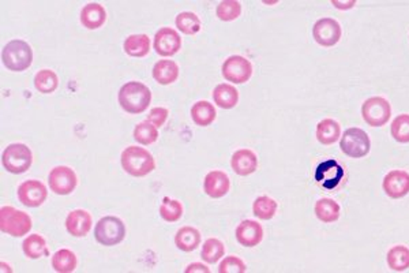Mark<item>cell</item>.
Instances as JSON below:
<instances>
[{
    "label": "cell",
    "instance_id": "1",
    "mask_svg": "<svg viewBox=\"0 0 409 273\" xmlns=\"http://www.w3.org/2000/svg\"><path fill=\"white\" fill-rule=\"evenodd\" d=\"M117 100L126 112L138 115L148 110L152 102V92L146 85L137 81H130L120 88Z\"/></svg>",
    "mask_w": 409,
    "mask_h": 273
},
{
    "label": "cell",
    "instance_id": "2",
    "mask_svg": "<svg viewBox=\"0 0 409 273\" xmlns=\"http://www.w3.org/2000/svg\"><path fill=\"white\" fill-rule=\"evenodd\" d=\"M123 169L135 178L146 176L156 169V161L150 152L138 146H128L121 152Z\"/></svg>",
    "mask_w": 409,
    "mask_h": 273
},
{
    "label": "cell",
    "instance_id": "3",
    "mask_svg": "<svg viewBox=\"0 0 409 273\" xmlns=\"http://www.w3.org/2000/svg\"><path fill=\"white\" fill-rule=\"evenodd\" d=\"M3 64L11 71H25L32 66L33 52L30 45L23 40H12L7 43L1 52Z\"/></svg>",
    "mask_w": 409,
    "mask_h": 273
},
{
    "label": "cell",
    "instance_id": "4",
    "mask_svg": "<svg viewBox=\"0 0 409 273\" xmlns=\"http://www.w3.org/2000/svg\"><path fill=\"white\" fill-rule=\"evenodd\" d=\"M0 230L11 237H23L32 230V217L12 206L0 209Z\"/></svg>",
    "mask_w": 409,
    "mask_h": 273
},
{
    "label": "cell",
    "instance_id": "5",
    "mask_svg": "<svg viewBox=\"0 0 409 273\" xmlns=\"http://www.w3.org/2000/svg\"><path fill=\"white\" fill-rule=\"evenodd\" d=\"M1 163L5 171L10 174H23L30 168L33 163V154L27 145L11 143L4 149L1 154Z\"/></svg>",
    "mask_w": 409,
    "mask_h": 273
},
{
    "label": "cell",
    "instance_id": "6",
    "mask_svg": "<svg viewBox=\"0 0 409 273\" xmlns=\"http://www.w3.org/2000/svg\"><path fill=\"white\" fill-rule=\"evenodd\" d=\"M126 237L124 223L115 216H105L99 220L95 228L96 241L104 246H115L123 242Z\"/></svg>",
    "mask_w": 409,
    "mask_h": 273
},
{
    "label": "cell",
    "instance_id": "7",
    "mask_svg": "<svg viewBox=\"0 0 409 273\" xmlns=\"http://www.w3.org/2000/svg\"><path fill=\"white\" fill-rule=\"evenodd\" d=\"M392 115L390 103L381 96L370 97L363 103L362 117L364 122L371 128H382L388 123Z\"/></svg>",
    "mask_w": 409,
    "mask_h": 273
},
{
    "label": "cell",
    "instance_id": "8",
    "mask_svg": "<svg viewBox=\"0 0 409 273\" xmlns=\"http://www.w3.org/2000/svg\"><path fill=\"white\" fill-rule=\"evenodd\" d=\"M340 147L347 156L352 158H360L370 153L371 141L364 130L352 128L344 132V136H341L340 141Z\"/></svg>",
    "mask_w": 409,
    "mask_h": 273
},
{
    "label": "cell",
    "instance_id": "9",
    "mask_svg": "<svg viewBox=\"0 0 409 273\" xmlns=\"http://www.w3.org/2000/svg\"><path fill=\"white\" fill-rule=\"evenodd\" d=\"M221 71L226 81L233 84H244L250 81L253 75V64L244 56L232 55L224 62Z\"/></svg>",
    "mask_w": 409,
    "mask_h": 273
},
{
    "label": "cell",
    "instance_id": "10",
    "mask_svg": "<svg viewBox=\"0 0 409 273\" xmlns=\"http://www.w3.org/2000/svg\"><path fill=\"white\" fill-rule=\"evenodd\" d=\"M48 182H49V189L55 194L69 195L75 190L78 185V178L74 169H71L70 167L59 165L49 172Z\"/></svg>",
    "mask_w": 409,
    "mask_h": 273
},
{
    "label": "cell",
    "instance_id": "11",
    "mask_svg": "<svg viewBox=\"0 0 409 273\" xmlns=\"http://www.w3.org/2000/svg\"><path fill=\"white\" fill-rule=\"evenodd\" d=\"M342 36L340 23L333 18L318 19L312 27L314 40L322 47L336 45Z\"/></svg>",
    "mask_w": 409,
    "mask_h": 273
},
{
    "label": "cell",
    "instance_id": "12",
    "mask_svg": "<svg viewBox=\"0 0 409 273\" xmlns=\"http://www.w3.org/2000/svg\"><path fill=\"white\" fill-rule=\"evenodd\" d=\"M48 191L44 183L30 179L19 185L18 187V200L22 205L29 208H37L45 202Z\"/></svg>",
    "mask_w": 409,
    "mask_h": 273
},
{
    "label": "cell",
    "instance_id": "13",
    "mask_svg": "<svg viewBox=\"0 0 409 273\" xmlns=\"http://www.w3.org/2000/svg\"><path fill=\"white\" fill-rule=\"evenodd\" d=\"M182 48V38L175 29L163 27L154 36V49L160 56H174Z\"/></svg>",
    "mask_w": 409,
    "mask_h": 273
},
{
    "label": "cell",
    "instance_id": "14",
    "mask_svg": "<svg viewBox=\"0 0 409 273\" xmlns=\"http://www.w3.org/2000/svg\"><path fill=\"white\" fill-rule=\"evenodd\" d=\"M344 168L336 160H326L316 167L315 180L327 190H333L341 182Z\"/></svg>",
    "mask_w": 409,
    "mask_h": 273
},
{
    "label": "cell",
    "instance_id": "15",
    "mask_svg": "<svg viewBox=\"0 0 409 273\" xmlns=\"http://www.w3.org/2000/svg\"><path fill=\"white\" fill-rule=\"evenodd\" d=\"M384 190L390 198H403L409 193V174L401 169L390 171L384 179Z\"/></svg>",
    "mask_w": 409,
    "mask_h": 273
},
{
    "label": "cell",
    "instance_id": "16",
    "mask_svg": "<svg viewBox=\"0 0 409 273\" xmlns=\"http://www.w3.org/2000/svg\"><path fill=\"white\" fill-rule=\"evenodd\" d=\"M92 216L88 211L84 209H75L69 213L66 219V228L69 234H71L75 238H84L89 234L92 230Z\"/></svg>",
    "mask_w": 409,
    "mask_h": 273
},
{
    "label": "cell",
    "instance_id": "17",
    "mask_svg": "<svg viewBox=\"0 0 409 273\" xmlns=\"http://www.w3.org/2000/svg\"><path fill=\"white\" fill-rule=\"evenodd\" d=\"M236 241L244 248H254L264 239V230L261 224L254 220H244L236 228Z\"/></svg>",
    "mask_w": 409,
    "mask_h": 273
},
{
    "label": "cell",
    "instance_id": "18",
    "mask_svg": "<svg viewBox=\"0 0 409 273\" xmlns=\"http://www.w3.org/2000/svg\"><path fill=\"white\" fill-rule=\"evenodd\" d=\"M231 187L229 176L222 171H211L204 176V193L211 198L224 197Z\"/></svg>",
    "mask_w": 409,
    "mask_h": 273
},
{
    "label": "cell",
    "instance_id": "19",
    "mask_svg": "<svg viewBox=\"0 0 409 273\" xmlns=\"http://www.w3.org/2000/svg\"><path fill=\"white\" fill-rule=\"evenodd\" d=\"M231 165H232V169L237 175L247 176V175H251L257 171L258 157L250 149H240V150L233 153V156L231 158Z\"/></svg>",
    "mask_w": 409,
    "mask_h": 273
},
{
    "label": "cell",
    "instance_id": "20",
    "mask_svg": "<svg viewBox=\"0 0 409 273\" xmlns=\"http://www.w3.org/2000/svg\"><path fill=\"white\" fill-rule=\"evenodd\" d=\"M105 21L106 11L100 3H89L81 11V23L89 30L102 27Z\"/></svg>",
    "mask_w": 409,
    "mask_h": 273
},
{
    "label": "cell",
    "instance_id": "21",
    "mask_svg": "<svg viewBox=\"0 0 409 273\" xmlns=\"http://www.w3.org/2000/svg\"><path fill=\"white\" fill-rule=\"evenodd\" d=\"M153 78L160 85H171L179 78V66L174 60H160L153 67Z\"/></svg>",
    "mask_w": 409,
    "mask_h": 273
},
{
    "label": "cell",
    "instance_id": "22",
    "mask_svg": "<svg viewBox=\"0 0 409 273\" xmlns=\"http://www.w3.org/2000/svg\"><path fill=\"white\" fill-rule=\"evenodd\" d=\"M214 103L224 110H231L239 103V92L229 84H220L213 91Z\"/></svg>",
    "mask_w": 409,
    "mask_h": 273
},
{
    "label": "cell",
    "instance_id": "23",
    "mask_svg": "<svg viewBox=\"0 0 409 273\" xmlns=\"http://www.w3.org/2000/svg\"><path fill=\"white\" fill-rule=\"evenodd\" d=\"M175 244L186 253L194 252L201 245V233L194 227H183L176 233Z\"/></svg>",
    "mask_w": 409,
    "mask_h": 273
},
{
    "label": "cell",
    "instance_id": "24",
    "mask_svg": "<svg viewBox=\"0 0 409 273\" xmlns=\"http://www.w3.org/2000/svg\"><path fill=\"white\" fill-rule=\"evenodd\" d=\"M124 52L132 58H143L150 52V38L146 34H131L124 41Z\"/></svg>",
    "mask_w": 409,
    "mask_h": 273
},
{
    "label": "cell",
    "instance_id": "25",
    "mask_svg": "<svg viewBox=\"0 0 409 273\" xmlns=\"http://www.w3.org/2000/svg\"><path fill=\"white\" fill-rule=\"evenodd\" d=\"M341 136V126L334 119H323L316 126V139L322 145H331Z\"/></svg>",
    "mask_w": 409,
    "mask_h": 273
},
{
    "label": "cell",
    "instance_id": "26",
    "mask_svg": "<svg viewBox=\"0 0 409 273\" xmlns=\"http://www.w3.org/2000/svg\"><path fill=\"white\" fill-rule=\"evenodd\" d=\"M22 249H23L25 256L32 260H38V259L47 257L49 254L45 239L38 234H33V235L27 237L22 244Z\"/></svg>",
    "mask_w": 409,
    "mask_h": 273
},
{
    "label": "cell",
    "instance_id": "27",
    "mask_svg": "<svg viewBox=\"0 0 409 273\" xmlns=\"http://www.w3.org/2000/svg\"><path fill=\"white\" fill-rule=\"evenodd\" d=\"M315 215L322 223H333L340 217V205L330 198H322L315 204Z\"/></svg>",
    "mask_w": 409,
    "mask_h": 273
},
{
    "label": "cell",
    "instance_id": "28",
    "mask_svg": "<svg viewBox=\"0 0 409 273\" xmlns=\"http://www.w3.org/2000/svg\"><path fill=\"white\" fill-rule=\"evenodd\" d=\"M215 117H217L215 108L209 102H198L191 108V118L194 123L198 126L206 128L211 125L215 121Z\"/></svg>",
    "mask_w": 409,
    "mask_h": 273
},
{
    "label": "cell",
    "instance_id": "29",
    "mask_svg": "<svg viewBox=\"0 0 409 273\" xmlns=\"http://www.w3.org/2000/svg\"><path fill=\"white\" fill-rule=\"evenodd\" d=\"M58 86H59V78L52 70L44 69L34 75V88L43 95L54 93L58 89Z\"/></svg>",
    "mask_w": 409,
    "mask_h": 273
},
{
    "label": "cell",
    "instance_id": "30",
    "mask_svg": "<svg viewBox=\"0 0 409 273\" xmlns=\"http://www.w3.org/2000/svg\"><path fill=\"white\" fill-rule=\"evenodd\" d=\"M77 264V256L69 249H62L52 257V268L58 273L74 272Z\"/></svg>",
    "mask_w": 409,
    "mask_h": 273
},
{
    "label": "cell",
    "instance_id": "31",
    "mask_svg": "<svg viewBox=\"0 0 409 273\" xmlns=\"http://www.w3.org/2000/svg\"><path fill=\"white\" fill-rule=\"evenodd\" d=\"M388 265L395 272H403L409 268V249L399 245L388 252Z\"/></svg>",
    "mask_w": 409,
    "mask_h": 273
},
{
    "label": "cell",
    "instance_id": "32",
    "mask_svg": "<svg viewBox=\"0 0 409 273\" xmlns=\"http://www.w3.org/2000/svg\"><path fill=\"white\" fill-rule=\"evenodd\" d=\"M277 206L279 205L273 198L268 195H261L254 201L253 212L261 220H270L274 217L277 212Z\"/></svg>",
    "mask_w": 409,
    "mask_h": 273
},
{
    "label": "cell",
    "instance_id": "33",
    "mask_svg": "<svg viewBox=\"0 0 409 273\" xmlns=\"http://www.w3.org/2000/svg\"><path fill=\"white\" fill-rule=\"evenodd\" d=\"M201 19L197 14L183 11L176 16V27L185 34H197L201 30Z\"/></svg>",
    "mask_w": 409,
    "mask_h": 273
},
{
    "label": "cell",
    "instance_id": "34",
    "mask_svg": "<svg viewBox=\"0 0 409 273\" xmlns=\"http://www.w3.org/2000/svg\"><path fill=\"white\" fill-rule=\"evenodd\" d=\"M224 253H225L224 244L217 238H209L204 241L201 257L207 264H215L220 259L224 257Z\"/></svg>",
    "mask_w": 409,
    "mask_h": 273
},
{
    "label": "cell",
    "instance_id": "35",
    "mask_svg": "<svg viewBox=\"0 0 409 273\" xmlns=\"http://www.w3.org/2000/svg\"><path fill=\"white\" fill-rule=\"evenodd\" d=\"M160 215L165 222L175 223L183 216V205L178 200H170L165 197L160 205Z\"/></svg>",
    "mask_w": 409,
    "mask_h": 273
},
{
    "label": "cell",
    "instance_id": "36",
    "mask_svg": "<svg viewBox=\"0 0 409 273\" xmlns=\"http://www.w3.org/2000/svg\"><path fill=\"white\" fill-rule=\"evenodd\" d=\"M134 139L142 145H152L159 139V130L149 121L141 122L134 129Z\"/></svg>",
    "mask_w": 409,
    "mask_h": 273
},
{
    "label": "cell",
    "instance_id": "37",
    "mask_svg": "<svg viewBox=\"0 0 409 273\" xmlns=\"http://www.w3.org/2000/svg\"><path fill=\"white\" fill-rule=\"evenodd\" d=\"M215 14L221 21H235L242 14V4L237 0H224L217 5Z\"/></svg>",
    "mask_w": 409,
    "mask_h": 273
},
{
    "label": "cell",
    "instance_id": "38",
    "mask_svg": "<svg viewBox=\"0 0 409 273\" xmlns=\"http://www.w3.org/2000/svg\"><path fill=\"white\" fill-rule=\"evenodd\" d=\"M392 136L400 142V143H408L409 142V115L401 114L399 115L393 122L390 128Z\"/></svg>",
    "mask_w": 409,
    "mask_h": 273
},
{
    "label": "cell",
    "instance_id": "39",
    "mask_svg": "<svg viewBox=\"0 0 409 273\" xmlns=\"http://www.w3.org/2000/svg\"><path fill=\"white\" fill-rule=\"evenodd\" d=\"M246 271H247L246 264L239 257H235V256H229L224 259V261L218 267L220 273H244Z\"/></svg>",
    "mask_w": 409,
    "mask_h": 273
},
{
    "label": "cell",
    "instance_id": "40",
    "mask_svg": "<svg viewBox=\"0 0 409 273\" xmlns=\"http://www.w3.org/2000/svg\"><path fill=\"white\" fill-rule=\"evenodd\" d=\"M168 110L167 108H163V107H156V108H152L150 112H149V117H148V121L154 125L157 129H160L161 126H164V123L167 122L168 119Z\"/></svg>",
    "mask_w": 409,
    "mask_h": 273
},
{
    "label": "cell",
    "instance_id": "41",
    "mask_svg": "<svg viewBox=\"0 0 409 273\" xmlns=\"http://www.w3.org/2000/svg\"><path fill=\"white\" fill-rule=\"evenodd\" d=\"M193 272L209 273V268H207V267H204V265H202V264H191V265H189V267H187L186 273Z\"/></svg>",
    "mask_w": 409,
    "mask_h": 273
}]
</instances>
